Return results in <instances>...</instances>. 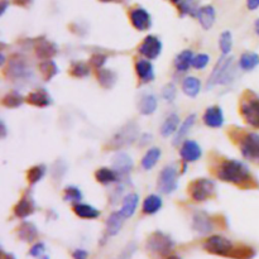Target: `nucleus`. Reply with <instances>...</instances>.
Masks as SVG:
<instances>
[{"label": "nucleus", "mask_w": 259, "mask_h": 259, "mask_svg": "<svg viewBox=\"0 0 259 259\" xmlns=\"http://www.w3.org/2000/svg\"><path fill=\"white\" fill-rule=\"evenodd\" d=\"M216 176L222 181L238 185V186L247 185L252 180L249 168L243 162L235 161V159L224 161L222 165L219 166L218 171H216Z\"/></svg>", "instance_id": "nucleus-1"}, {"label": "nucleus", "mask_w": 259, "mask_h": 259, "mask_svg": "<svg viewBox=\"0 0 259 259\" xmlns=\"http://www.w3.org/2000/svg\"><path fill=\"white\" fill-rule=\"evenodd\" d=\"M138 134H139V129H138V125L135 123H128L127 125H124L123 128L118 130V132L114 134V137L111 138L109 147L113 149H119L122 147H127L129 144L134 143L137 141Z\"/></svg>", "instance_id": "nucleus-2"}, {"label": "nucleus", "mask_w": 259, "mask_h": 259, "mask_svg": "<svg viewBox=\"0 0 259 259\" xmlns=\"http://www.w3.org/2000/svg\"><path fill=\"white\" fill-rule=\"evenodd\" d=\"M204 249L209 253L216 254V256L233 257L234 253V246L232 242L222 235H211L204 243Z\"/></svg>", "instance_id": "nucleus-3"}, {"label": "nucleus", "mask_w": 259, "mask_h": 259, "mask_svg": "<svg viewBox=\"0 0 259 259\" xmlns=\"http://www.w3.org/2000/svg\"><path fill=\"white\" fill-rule=\"evenodd\" d=\"M147 249L148 252L158 256H166L173 249V241L168 235L161 232H156L147 239Z\"/></svg>", "instance_id": "nucleus-4"}, {"label": "nucleus", "mask_w": 259, "mask_h": 259, "mask_svg": "<svg viewBox=\"0 0 259 259\" xmlns=\"http://www.w3.org/2000/svg\"><path fill=\"white\" fill-rule=\"evenodd\" d=\"M158 191L162 194H172L178 186V172L175 166H167L159 173L158 177Z\"/></svg>", "instance_id": "nucleus-5"}, {"label": "nucleus", "mask_w": 259, "mask_h": 259, "mask_svg": "<svg viewBox=\"0 0 259 259\" xmlns=\"http://www.w3.org/2000/svg\"><path fill=\"white\" fill-rule=\"evenodd\" d=\"M190 194L191 197L197 203L206 201L209 197L214 196L215 194V184L208 178H199L192 182L190 186Z\"/></svg>", "instance_id": "nucleus-6"}, {"label": "nucleus", "mask_w": 259, "mask_h": 259, "mask_svg": "<svg viewBox=\"0 0 259 259\" xmlns=\"http://www.w3.org/2000/svg\"><path fill=\"white\" fill-rule=\"evenodd\" d=\"M241 113L249 125L259 128V97L248 96L241 104Z\"/></svg>", "instance_id": "nucleus-7"}, {"label": "nucleus", "mask_w": 259, "mask_h": 259, "mask_svg": "<svg viewBox=\"0 0 259 259\" xmlns=\"http://www.w3.org/2000/svg\"><path fill=\"white\" fill-rule=\"evenodd\" d=\"M241 151L244 158L252 162H259V134L248 133L243 138L241 144Z\"/></svg>", "instance_id": "nucleus-8"}, {"label": "nucleus", "mask_w": 259, "mask_h": 259, "mask_svg": "<svg viewBox=\"0 0 259 259\" xmlns=\"http://www.w3.org/2000/svg\"><path fill=\"white\" fill-rule=\"evenodd\" d=\"M138 51L147 58L154 59L159 56V53L162 51V42L154 35H147L141 46H139V48H138Z\"/></svg>", "instance_id": "nucleus-9"}, {"label": "nucleus", "mask_w": 259, "mask_h": 259, "mask_svg": "<svg viewBox=\"0 0 259 259\" xmlns=\"http://www.w3.org/2000/svg\"><path fill=\"white\" fill-rule=\"evenodd\" d=\"M130 22L138 30H147L152 24L151 15L143 8H135L130 11Z\"/></svg>", "instance_id": "nucleus-10"}, {"label": "nucleus", "mask_w": 259, "mask_h": 259, "mask_svg": "<svg viewBox=\"0 0 259 259\" xmlns=\"http://www.w3.org/2000/svg\"><path fill=\"white\" fill-rule=\"evenodd\" d=\"M113 170L118 175L128 176L133 170V159L124 152H119L113 157Z\"/></svg>", "instance_id": "nucleus-11"}, {"label": "nucleus", "mask_w": 259, "mask_h": 259, "mask_svg": "<svg viewBox=\"0 0 259 259\" xmlns=\"http://www.w3.org/2000/svg\"><path fill=\"white\" fill-rule=\"evenodd\" d=\"M201 154H203V151L199 143L195 141H185L180 149V156L185 162H196Z\"/></svg>", "instance_id": "nucleus-12"}, {"label": "nucleus", "mask_w": 259, "mask_h": 259, "mask_svg": "<svg viewBox=\"0 0 259 259\" xmlns=\"http://www.w3.org/2000/svg\"><path fill=\"white\" fill-rule=\"evenodd\" d=\"M230 63H233V58H230V57H222V58L219 59L216 66L214 67L213 72H211L210 77H209L208 80V86H206L208 87V90H210L211 87H214L216 84L220 82L223 75L225 73L227 68L229 67Z\"/></svg>", "instance_id": "nucleus-13"}, {"label": "nucleus", "mask_w": 259, "mask_h": 259, "mask_svg": "<svg viewBox=\"0 0 259 259\" xmlns=\"http://www.w3.org/2000/svg\"><path fill=\"white\" fill-rule=\"evenodd\" d=\"M8 75L11 78H23L28 75V67L25 59L20 56H14L13 58L9 61L8 70H6Z\"/></svg>", "instance_id": "nucleus-14"}, {"label": "nucleus", "mask_w": 259, "mask_h": 259, "mask_svg": "<svg viewBox=\"0 0 259 259\" xmlns=\"http://www.w3.org/2000/svg\"><path fill=\"white\" fill-rule=\"evenodd\" d=\"M204 123L210 128H220L224 124V113L219 106H210L204 114Z\"/></svg>", "instance_id": "nucleus-15"}, {"label": "nucleus", "mask_w": 259, "mask_h": 259, "mask_svg": "<svg viewBox=\"0 0 259 259\" xmlns=\"http://www.w3.org/2000/svg\"><path fill=\"white\" fill-rule=\"evenodd\" d=\"M192 228L199 234H209L213 230V222L205 213H196L192 219Z\"/></svg>", "instance_id": "nucleus-16"}, {"label": "nucleus", "mask_w": 259, "mask_h": 259, "mask_svg": "<svg viewBox=\"0 0 259 259\" xmlns=\"http://www.w3.org/2000/svg\"><path fill=\"white\" fill-rule=\"evenodd\" d=\"M215 8L213 5H205L203 8H199L196 13V18L199 19L201 27L204 29H210L215 23Z\"/></svg>", "instance_id": "nucleus-17"}, {"label": "nucleus", "mask_w": 259, "mask_h": 259, "mask_svg": "<svg viewBox=\"0 0 259 259\" xmlns=\"http://www.w3.org/2000/svg\"><path fill=\"white\" fill-rule=\"evenodd\" d=\"M123 223H124V218L120 214V211H115V213H111L109 215V218L106 219V235L108 237H114V235L118 234L123 228Z\"/></svg>", "instance_id": "nucleus-18"}, {"label": "nucleus", "mask_w": 259, "mask_h": 259, "mask_svg": "<svg viewBox=\"0 0 259 259\" xmlns=\"http://www.w3.org/2000/svg\"><path fill=\"white\" fill-rule=\"evenodd\" d=\"M135 72L138 77L141 78L143 82H149L154 80V68L149 61L147 59H139L135 63Z\"/></svg>", "instance_id": "nucleus-19"}, {"label": "nucleus", "mask_w": 259, "mask_h": 259, "mask_svg": "<svg viewBox=\"0 0 259 259\" xmlns=\"http://www.w3.org/2000/svg\"><path fill=\"white\" fill-rule=\"evenodd\" d=\"M138 204H139V196L137 194L127 195L124 197V200H123L122 209H120V214L123 215V218H132L134 215L135 210H137Z\"/></svg>", "instance_id": "nucleus-20"}, {"label": "nucleus", "mask_w": 259, "mask_h": 259, "mask_svg": "<svg viewBox=\"0 0 259 259\" xmlns=\"http://www.w3.org/2000/svg\"><path fill=\"white\" fill-rule=\"evenodd\" d=\"M27 101L30 105L38 106V108H46L51 104V97H49L48 92L46 90H37V91H33L28 95Z\"/></svg>", "instance_id": "nucleus-21"}, {"label": "nucleus", "mask_w": 259, "mask_h": 259, "mask_svg": "<svg viewBox=\"0 0 259 259\" xmlns=\"http://www.w3.org/2000/svg\"><path fill=\"white\" fill-rule=\"evenodd\" d=\"M35 205L33 203L32 199L24 196L20 201H18L15 206H14V214L16 218H27L30 214L34 213Z\"/></svg>", "instance_id": "nucleus-22"}, {"label": "nucleus", "mask_w": 259, "mask_h": 259, "mask_svg": "<svg viewBox=\"0 0 259 259\" xmlns=\"http://www.w3.org/2000/svg\"><path fill=\"white\" fill-rule=\"evenodd\" d=\"M73 213L81 219H97L100 216V211L95 209L94 206L81 203L73 205Z\"/></svg>", "instance_id": "nucleus-23"}, {"label": "nucleus", "mask_w": 259, "mask_h": 259, "mask_svg": "<svg viewBox=\"0 0 259 259\" xmlns=\"http://www.w3.org/2000/svg\"><path fill=\"white\" fill-rule=\"evenodd\" d=\"M195 122H196V115H195V114H191V115H189L186 119H185L184 123L181 124V127L178 128L177 134H176L175 138H173V144H175V146H178V144L181 143L182 139L186 137L187 133L190 132V129L195 125Z\"/></svg>", "instance_id": "nucleus-24"}, {"label": "nucleus", "mask_w": 259, "mask_h": 259, "mask_svg": "<svg viewBox=\"0 0 259 259\" xmlns=\"http://www.w3.org/2000/svg\"><path fill=\"white\" fill-rule=\"evenodd\" d=\"M38 235L37 228L32 223H23L18 229V237L25 243H32Z\"/></svg>", "instance_id": "nucleus-25"}, {"label": "nucleus", "mask_w": 259, "mask_h": 259, "mask_svg": "<svg viewBox=\"0 0 259 259\" xmlns=\"http://www.w3.org/2000/svg\"><path fill=\"white\" fill-rule=\"evenodd\" d=\"M201 82L199 78L194 77V76H189L182 81V90L185 94L190 97H196L200 92Z\"/></svg>", "instance_id": "nucleus-26"}, {"label": "nucleus", "mask_w": 259, "mask_h": 259, "mask_svg": "<svg viewBox=\"0 0 259 259\" xmlns=\"http://www.w3.org/2000/svg\"><path fill=\"white\" fill-rule=\"evenodd\" d=\"M157 99L154 95L148 94L146 96H143L138 104V109H139V113L143 114V115H151L152 113H154L157 109Z\"/></svg>", "instance_id": "nucleus-27"}, {"label": "nucleus", "mask_w": 259, "mask_h": 259, "mask_svg": "<svg viewBox=\"0 0 259 259\" xmlns=\"http://www.w3.org/2000/svg\"><path fill=\"white\" fill-rule=\"evenodd\" d=\"M192 59H194V52L190 51V49L182 51L181 53L178 54V56L175 58L176 70L180 71V72L187 71L190 66L192 65Z\"/></svg>", "instance_id": "nucleus-28"}, {"label": "nucleus", "mask_w": 259, "mask_h": 259, "mask_svg": "<svg viewBox=\"0 0 259 259\" xmlns=\"http://www.w3.org/2000/svg\"><path fill=\"white\" fill-rule=\"evenodd\" d=\"M118 173L114 170L110 168H99V170L95 172V178H96L97 182H100L101 185H109L114 184V182L118 181Z\"/></svg>", "instance_id": "nucleus-29"}, {"label": "nucleus", "mask_w": 259, "mask_h": 259, "mask_svg": "<svg viewBox=\"0 0 259 259\" xmlns=\"http://www.w3.org/2000/svg\"><path fill=\"white\" fill-rule=\"evenodd\" d=\"M162 208V199L157 195H149L143 201V213L147 215H153Z\"/></svg>", "instance_id": "nucleus-30"}, {"label": "nucleus", "mask_w": 259, "mask_h": 259, "mask_svg": "<svg viewBox=\"0 0 259 259\" xmlns=\"http://www.w3.org/2000/svg\"><path fill=\"white\" fill-rule=\"evenodd\" d=\"M178 125H180L178 115L177 114H171V115L167 116V119L163 122L162 127H161V134L163 137H170L178 129Z\"/></svg>", "instance_id": "nucleus-31"}, {"label": "nucleus", "mask_w": 259, "mask_h": 259, "mask_svg": "<svg viewBox=\"0 0 259 259\" xmlns=\"http://www.w3.org/2000/svg\"><path fill=\"white\" fill-rule=\"evenodd\" d=\"M259 65V56L253 52H246L241 56L239 59V66L244 71H252Z\"/></svg>", "instance_id": "nucleus-32"}, {"label": "nucleus", "mask_w": 259, "mask_h": 259, "mask_svg": "<svg viewBox=\"0 0 259 259\" xmlns=\"http://www.w3.org/2000/svg\"><path fill=\"white\" fill-rule=\"evenodd\" d=\"M116 73L113 72L111 70H105V68H101V70L97 71V80L100 82V85L105 89H111V87L115 85L116 82Z\"/></svg>", "instance_id": "nucleus-33"}, {"label": "nucleus", "mask_w": 259, "mask_h": 259, "mask_svg": "<svg viewBox=\"0 0 259 259\" xmlns=\"http://www.w3.org/2000/svg\"><path fill=\"white\" fill-rule=\"evenodd\" d=\"M159 157H161V149L153 147V148H151L144 154L143 159H142V167L147 171L152 170L158 162Z\"/></svg>", "instance_id": "nucleus-34"}, {"label": "nucleus", "mask_w": 259, "mask_h": 259, "mask_svg": "<svg viewBox=\"0 0 259 259\" xmlns=\"http://www.w3.org/2000/svg\"><path fill=\"white\" fill-rule=\"evenodd\" d=\"M56 52V44L47 41L39 42V43L37 44V47H35V53H37L38 57H41V58H49V57L54 56Z\"/></svg>", "instance_id": "nucleus-35"}, {"label": "nucleus", "mask_w": 259, "mask_h": 259, "mask_svg": "<svg viewBox=\"0 0 259 259\" xmlns=\"http://www.w3.org/2000/svg\"><path fill=\"white\" fill-rule=\"evenodd\" d=\"M1 103H3V105L6 106V108H18V106H20L24 103V97L19 94V92L11 91L8 92V94L3 97Z\"/></svg>", "instance_id": "nucleus-36"}, {"label": "nucleus", "mask_w": 259, "mask_h": 259, "mask_svg": "<svg viewBox=\"0 0 259 259\" xmlns=\"http://www.w3.org/2000/svg\"><path fill=\"white\" fill-rule=\"evenodd\" d=\"M39 71L43 75V78L46 81H49L58 72V67L56 66V63L53 61H46V62H42L39 65Z\"/></svg>", "instance_id": "nucleus-37"}, {"label": "nucleus", "mask_w": 259, "mask_h": 259, "mask_svg": "<svg viewBox=\"0 0 259 259\" xmlns=\"http://www.w3.org/2000/svg\"><path fill=\"white\" fill-rule=\"evenodd\" d=\"M219 47H220V51L224 56H228L230 53L233 48V37L229 30L222 33V35L219 38Z\"/></svg>", "instance_id": "nucleus-38"}, {"label": "nucleus", "mask_w": 259, "mask_h": 259, "mask_svg": "<svg viewBox=\"0 0 259 259\" xmlns=\"http://www.w3.org/2000/svg\"><path fill=\"white\" fill-rule=\"evenodd\" d=\"M46 175V167L43 165H38L34 167L30 168L27 173V178L30 185H35L37 182H39L42 178Z\"/></svg>", "instance_id": "nucleus-39"}, {"label": "nucleus", "mask_w": 259, "mask_h": 259, "mask_svg": "<svg viewBox=\"0 0 259 259\" xmlns=\"http://www.w3.org/2000/svg\"><path fill=\"white\" fill-rule=\"evenodd\" d=\"M82 199L81 190L76 186H68L65 189V200L68 203L78 204V201Z\"/></svg>", "instance_id": "nucleus-40"}, {"label": "nucleus", "mask_w": 259, "mask_h": 259, "mask_svg": "<svg viewBox=\"0 0 259 259\" xmlns=\"http://www.w3.org/2000/svg\"><path fill=\"white\" fill-rule=\"evenodd\" d=\"M70 72L75 77H86L90 73V67L85 62H75L71 67Z\"/></svg>", "instance_id": "nucleus-41"}, {"label": "nucleus", "mask_w": 259, "mask_h": 259, "mask_svg": "<svg viewBox=\"0 0 259 259\" xmlns=\"http://www.w3.org/2000/svg\"><path fill=\"white\" fill-rule=\"evenodd\" d=\"M209 61H210V57H209L208 54H197V56H195L194 59H192V66H194L195 68H197V70H203V68H205L206 66H208Z\"/></svg>", "instance_id": "nucleus-42"}, {"label": "nucleus", "mask_w": 259, "mask_h": 259, "mask_svg": "<svg viewBox=\"0 0 259 259\" xmlns=\"http://www.w3.org/2000/svg\"><path fill=\"white\" fill-rule=\"evenodd\" d=\"M176 95H177V90H176L175 84H167L162 90V97L166 101L171 103L176 99Z\"/></svg>", "instance_id": "nucleus-43"}, {"label": "nucleus", "mask_w": 259, "mask_h": 259, "mask_svg": "<svg viewBox=\"0 0 259 259\" xmlns=\"http://www.w3.org/2000/svg\"><path fill=\"white\" fill-rule=\"evenodd\" d=\"M106 59H108V57L105 56V54L103 53H96L94 54V56L91 57V59H90V62H91V65L94 66V67L99 68V70H101V67L104 66V63L106 62Z\"/></svg>", "instance_id": "nucleus-44"}, {"label": "nucleus", "mask_w": 259, "mask_h": 259, "mask_svg": "<svg viewBox=\"0 0 259 259\" xmlns=\"http://www.w3.org/2000/svg\"><path fill=\"white\" fill-rule=\"evenodd\" d=\"M44 249H46V247H44L43 243H37L30 248L29 254L32 257H34V258H42L44 253Z\"/></svg>", "instance_id": "nucleus-45"}, {"label": "nucleus", "mask_w": 259, "mask_h": 259, "mask_svg": "<svg viewBox=\"0 0 259 259\" xmlns=\"http://www.w3.org/2000/svg\"><path fill=\"white\" fill-rule=\"evenodd\" d=\"M73 259H87V252L84 249H76L72 254Z\"/></svg>", "instance_id": "nucleus-46"}, {"label": "nucleus", "mask_w": 259, "mask_h": 259, "mask_svg": "<svg viewBox=\"0 0 259 259\" xmlns=\"http://www.w3.org/2000/svg\"><path fill=\"white\" fill-rule=\"evenodd\" d=\"M247 6L249 10H256L259 8V0H247Z\"/></svg>", "instance_id": "nucleus-47"}, {"label": "nucleus", "mask_w": 259, "mask_h": 259, "mask_svg": "<svg viewBox=\"0 0 259 259\" xmlns=\"http://www.w3.org/2000/svg\"><path fill=\"white\" fill-rule=\"evenodd\" d=\"M32 1H33V0H14V3H15L16 5H22V6L29 5Z\"/></svg>", "instance_id": "nucleus-48"}, {"label": "nucleus", "mask_w": 259, "mask_h": 259, "mask_svg": "<svg viewBox=\"0 0 259 259\" xmlns=\"http://www.w3.org/2000/svg\"><path fill=\"white\" fill-rule=\"evenodd\" d=\"M0 6H1V9H0V15H3V14L5 13L6 8H8V1H6V0H3V1L0 3Z\"/></svg>", "instance_id": "nucleus-49"}, {"label": "nucleus", "mask_w": 259, "mask_h": 259, "mask_svg": "<svg viewBox=\"0 0 259 259\" xmlns=\"http://www.w3.org/2000/svg\"><path fill=\"white\" fill-rule=\"evenodd\" d=\"M0 127H1V137L5 138V135H6V129H5V124H4V122H1V124H0Z\"/></svg>", "instance_id": "nucleus-50"}, {"label": "nucleus", "mask_w": 259, "mask_h": 259, "mask_svg": "<svg viewBox=\"0 0 259 259\" xmlns=\"http://www.w3.org/2000/svg\"><path fill=\"white\" fill-rule=\"evenodd\" d=\"M3 259H15V258H14L13 254H6V253H4V254H3Z\"/></svg>", "instance_id": "nucleus-51"}, {"label": "nucleus", "mask_w": 259, "mask_h": 259, "mask_svg": "<svg viewBox=\"0 0 259 259\" xmlns=\"http://www.w3.org/2000/svg\"><path fill=\"white\" fill-rule=\"evenodd\" d=\"M256 32H257V34L259 35V19H257L256 20Z\"/></svg>", "instance_id": "nucleus-52"}, {"label": "nucleus", "mask_w": 259, "mask_h": 259, "mask_svg": "<svg viewBox=\"0 0 259 259\" xmlns=\"http://www.w3.org/2000/svg\"><path fill=\"white\" fill-rule=\"evenodd\" d=\"M0 62H1V65H4V62H5V57H4V53H0Z\"/></svg>", "instance_id": "nucleus-53"}, {"label": "nucleus", "mask_w": 259, "mask_h": 259, "mask_svg": "<svg viewBox=\"0 0 259 259\" xmlns=\"http://www.w3.org/2000/svg\"><path fill=\"white\" fill-rule=\"evenodd\" d=\"M99 1H103V3H111V1H116V0H99Z\"/></svg>", "instance_id": "nucleus-54"}, {"label": "nucleus", "mask_w": 259, "mask_h": 259, "mask_svg": "<svg viewBox=\"0 0 259 259\" xmlns=\"http://www.w3.org/2000/svg\"><path fill=\"white\" fill-rule=\"evenodd\" d=\"M167 259H181V258H180V257H177V256H170Z\"/></svg>", "instance_id": "nucleus-55"}, {"label": "nucleus", "mask_w": 259, "mask_h": 259, "mask_svg": "<svg viewBox=\"0 0 259 259\" xmlns=\"http://www.w3.org/2000/svg\"><path fill=\"white\" fill-rule=\"evenodd\" d=\"M170 1H172V3H180V1H181V0H170Z\"/></svg>", "instance_id": "nucleus-56"}]
</instances>
